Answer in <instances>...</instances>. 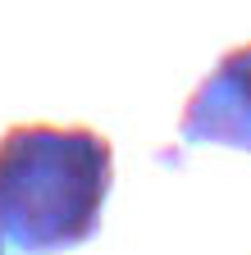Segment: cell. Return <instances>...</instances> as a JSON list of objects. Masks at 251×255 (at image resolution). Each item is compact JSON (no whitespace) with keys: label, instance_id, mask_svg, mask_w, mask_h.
<instances>
[{"label":"cell","instance_id":"obj_1","mask_svg":"<svg viewBox=\"0 0 251 255\" xmlns=\"http://www.w3.org/2000/svg\"><path fill=\"white\" fill-rule=\"evenodd\" d=\"M114 146L91 123H9L0 132V237L23 255H64L101 233Z\"/></svg>","mask_w":251,"mask_h":255},{"label":"cell","instance_id":"obj_3","mask_svg":"<svg viewBox=\"0 0 251 255\" xmlns=\"http://www.w3.org/2000/svg\"><path fill=\"white\" fill-rule=\"evenodd\" d=\"M0 255H9V242H5V237H0Z\"/></svg>","mask_w":251,"mask_h":255},{"label":"cell","instance_id":"obj_2","mask_svg":"<svg viewBox=\"0 0 251 255\" xmlns=\"http://www.w3.org/2000/svg\"><path fill=\"white\" fill-rule=\"evenodd\" d=\"M178 137L187 146H229L251 155V41L229 46L192 87L178 114Z\"/></svg>","mask_w":251,"mask_h":255}]
</instances>
